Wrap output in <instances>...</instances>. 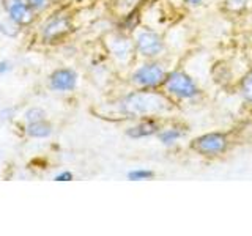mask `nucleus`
<instances>
[{"label":"nucleus","mask_w":252,"mask_h":236,"mask_svg":"<svg viewBox=\"0 0 252 236\" xmlns=\"http://www.w3.org/2000/svg\"><path fill=\"white\" fill-rule=\"evenodd\" d=\"M172 101L159 91H150L148 88L142 91H134L123 98L120 109L125 115L134 118H155L172 110Z\"/></svg>","instance_id":"f257e3e1"},{"label":"nucleus","mask_w":252,"mask_h":236,"mask_svg":"<svg viewBox=\"0 0 252 236\" xmlns=\"http://www.w3.org/2000/svg\"><path fill=\"white\" fill-rule=\"evenodd\" d=\"M162 85L169 94L181 99H192L199 94V87L183 71H173L167 74Z\"/></svg>","instance_id":"f03ea898"},{"label":"nucleus","mask_w":252,"mask_h":236,"mask_svg":"<svg viewBox=\"0 0 252 236\" xmlns=\"http://www.w3.org/2000/svg\"><path fill=\"white\" fill-rule=\"evenodd\" d=\"M194 151H197L202 156L213 157V156H219L222 154L227 147H228V140L225 134L220 132H210L205 134V136L197 137L192 144H191Z\"/></svg>","instance_id":"7ed1b4c3"},{"label":"nucleus","mask_w":252,"mask_h":236,"mask_svg":"<svg viewBox=\"0 0 252 236\" xmlns=\"http://www.w3.org/2000/svg\"><path fill=\"white\" fill-rule=\"evenodd\" d=\"M165 69L159 63H145L132 74V82L140 88H156L165 81Z\"/></svg>","instance_id":"20e7f679"},{"label":"nucleus","mask_w":252,"mask_h":236,"mask_svg":"<svg viewBox=\"0 0 252 236\" xmlns=\"http://www.w3.org/2000/svg\"><path fill=\"white\" fill-rule=\"evenodd\" d=\"M10 19L18 26H29L35 21V10L27 0H3Z\"/></svg>","instance_id":"39448f33"},{"label":"nucleus","mask_w":252,"mask_h":236,"mask_svg":"<svg viewBox=\"0 0 252 236\" xmlns=\"http://www.w3.org/2000/svg\"><path fill=\"white\" fill-rule=\"evenodd\" d=\"M136 49L144 57H156L164 49L162 38L152 30H142L136 36Z\"/></svg>","instance_id":"423d86ee"},{"label":"nucleus","mask_w":252,"mask_h":236,"mask_svg":"<svg viewBox=\"0 0 252 236\" xmlns=\"http://www.w3.org/2000/svg\"><path fill=\"white\" fill-rule=\"evenodd\" d=\"M107 49L118 61L125 63L131 60L132 52H134V44L125 35L117 33L107 38Z\"/></svg>","instance_id":"0eeeda50"},{"label":"nucleus","mask_w":252,"mask_h":236,"mask_svg":"<svg viewBox=\"0 0 252 236\" xmlns=\"http://www.w3.org/2000/svg\"><path fill=\"white\" fill-rule=\"evenodd\" d=\"M69 30H71V22L66 16H57V18L51 19L44 26L43 36L47 41H55V39L65 36Z\"/></svg>","instance_id":"6e6552de"},{"label":"nucleus","mask_w":252,"mask_h":236,"mask_svg":"<svg viewBox=\"0 0 252 236\" xmlns=\"http://www.w3.org/2000/svg\"><path fill=\"white\" fill-rule=\"evenodd\" d=\"M77 82V76L73 69L63 68V69H57L51 74V87L54 90L59 91H71L74 90Z\"/></svg>","instance_id":"1a4fd4ad"},{"label":"nucleus","mask_w":252,"mask_h":236,"mask_svg":"<svg viewBox=\"0 0 252 236\" xmlns=\"http://www.w3.org/2000/svg\"><path fill=\"white\" fill-rule=\"evenodd\" d=\"M159 129H161V126L155 118H145V120H142L136 126L129 128L126 131V134L132 139H142V137H150V136H153V134H158Z\"/></svg>","instance_id":"9d476101"},{"label":"nucleus","mask_w":252,"mask_h":236,"mask_svg":"<svg viewBox=\"0 0 252 236\" xmlns=\"http://www.w3.org/2000/svg\"><path fill=\"white\" fill-rule=\"evenodd\" d=\"M27 134L30 137H35V139L49 137L52 134V126L49 121H46V118L44 120H39V121L29 123L27 124Z\"/></svg>","instance_id":"9b49d317"},{"label":"nucleus","mask_w":252,"mask_h":236,"mask_svg":"<svg viewBox=\"0 0 252 236\" xmlns=\"http://www.w3.org/2000/svg\"><path fill=\"white\" fill-rule=\"evenodd\" d=\"M185 129L178 128V126H172V128H165V129H159L158 132V139L162 145H173L185 136Z\"/></svg>","instance_id":"f8f14e48"},{"label":"nucleus","mask_w":252,"mask_h":236,"mask_svg":"<svg viewBox=\"0 0 252 236\" xmlns=\"http://www.w3.org/2000/svg\"><path fill=\"white\" fill-rule=\"evenodd\" d=\"M241 91H243V96L248 102L252 104V69L246 74V77L243 79V84H241Z\"/></svg>","instance_id":"ddd939ff"},{"label":"nucleus","mask_w":252,"mask_h":236,"mask_svg":"<svg viewBox=\"0 0 252 236\" xmlns=\"http://www.w3.org/2000/svg\"><path fill=\"white\" fill-rule=\"evenodd\" d=\"M249 0H224V6L225 10L232 11V13H240L244 8L248 6Z\"/></svg>","instance_id":"4468645a"},{"label":"nucleus","mask_w":252,"mask_h":236,"mask_svg":"<svg viewBox=\"0 0 252 236\" xmlns=\"http://www.w3.org/2000/svg\"><path fill=\"white\" fill-rule=\"evenodd\" d=\"M155 173L152 170H145V169H137V170H131L128 173V179L131 181H144V179H150L153 178Z\"/></svg>","instance_id":"2eb2a0df"},{"label":"nucleus","mask_w":252,"mask_h":236,"mask_svg":"<svg viewBox=\"0 0 252 236\" xmlns=\"http://www.w3.org/2000/svg\"><path fill=\"white\" fill-rule=\"evenodd\" d=\"M44 118H46V114H44V110H41V109H30V110H27V114H26L27 123L39 121V120H44Z\"/></svg>","instance_id":"dca6fc26"},{"label":"nucleus","mask_w":252,"mask_h":236,"mask_svg":"<svg viewBox=\"0 0 252 236\" xmlns=\"http://www.w3.org/2000/svg\"><path fill=\"white\" fill-rule=\"evenodd\" d=\"M27 2L33 6L35 11H41V10H46V8L49 6L51 0H27Z\"/></svg>","instance_id":"f3484780"},{"label":"nucleus","mask_w":252,"mask_h":236,"mask_svg":"<svg viewBox=\"0 0 252 236\" xmlns=\"http://www.w3.org/2000/svg\"><path fill=\"white\" fill-rule=\"evenodd\" d=\"M115 2L118 3V6L125 8V10H131V8L136 5L139 0H115Z\"/></svg>","instance_id":"a211bd4d"},{"label":"nucleus","mask_w":252,"mask_h":236,"mask_svg":"<svg viewBox=\"0 0 252 236\" xmlns=\"http://www.w3.org/2000/svg\"><path fill=\"white\" fill-rule=\"evenodd\" d=\"M55 179L57 181H69V179H73V175H71V172H63V173H60V175L55 177Z\"/></svg>","instance_id":"6ab92c4d"},{"label":"nucleus","mask_w":252,"mask_h":236,"mask_svg":"<svg viewBox=\"0 0 252 236\" xmlns=\"http://www.w3.org/2000/svg\"><path fill=\"white\" fill-rule=\"evenodd\" d=\"M8 69H10V66H8V63H0V74H2V73H5V71H8Z\"/></svg>","instance_id":"aec40b11"},{"label":"nucleus","mask_w":252,"mask_h":236,"mask_svg":"<svg viewBox=\"0 0 252 236\" xmlns=\"http://www.w3.org/2000/svg\"><path fill=\"white\" fill-rule=\"evenodd\" d=\"M186 2H188L189 5H199V3L205 2V0H186Z\"/></svg>","instance_id":"412c9836"}]
</instances>
